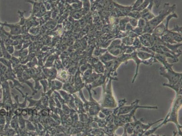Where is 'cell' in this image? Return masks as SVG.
<instances>
[{
  "mask_svg": "<svg viewBox=\"0 0 182 136\" xmlns=\"http://www.w3.org/2000/svg\"><path fill=\"white\" fill-rule=\"evenodd\" d=\"M0 113H1V115H5V113H6V112H5L4 110L2 109V110H1V112H0Z\"/></svg>",
  "mask_w": 182,
  "mask_h": 136,
  "instance_id": "33",
  "label": "cell"
},
{
  "mask_svg": "<svg viewBox=\"0 0 182 136\" xmlns=\"http://www.w3.org/2000/svg\"><path fill=\"white\" fill-rule=\"evenodd\" d=\"M176 9V5L170 6L169 3H165L164 7L162 10L159 11V15L157 16H155L154 18L152 19L151 21H148L151 25H152L154 28L158 25L159 24L163 21L166 18L170 13H173Z\"/></svg>",
  "mask_w": 182,
  "mask_h": 136,
  "instance_id": "3",
  "label": "cell"
},
{
  "mask_svg": "<svg viewBox=\"0 0 182 136\" xmlns=\"http://www.w3.org/2000/svg\"><path fill=\"white\" fill-rule=\"evenodd\" d=\"M127 16H129L130 17L136 19H137V20H139V19L141 18V12H140V11H136V10H132L128 14Z\"/></svg>",
  "mask_w": 182,
  "mask_h": 136,
  "instance_id": "22",
  "label": "cell"
},
{
  "mask_svg": "<svg viewBox=\"0 0 182 136\" xmlns=\"http://www.w3.org/2000/svg\"><path fill=\"white\" fill-rule=\"evenodd\" d=\"M140 12L141 15V18L147 21H151L155 17V15L152 12V11H149L146 8L141 11Z\"/></svg>",
  "mask_w": 182,
  "mask_h": 136,
  "instance_id": "14",
  "label": "cell"
},
{
  "mask_svg": "<svg viewBox=\"0 0 182 136\" xmlns=\"http://www.w3.org/2000/svg\"><path fill=\"white\" fill-rule=\"evenodd\" d=\"M29 2H31V3H32V5H33L32 12H33V15H36L37 13H38L40 11L42 3L36 2V1H31L29 0Z\"/></svg>",
  "mask_w": 182,
  "mask_h": 136,
  "instance_id": "18",
  "label": "cell"
},
{
  "mask_svg": "<svg viewBox=\"0 0 182 136\" xmlns=\"http://www.w3.org/2000/svg\"><path fill=\"white\" fill-rule=\"evenodd\" d=\"M129 19H130V17L129 16H126L124 18L120 20L119 21V26H120V29L121 31H125V26L127 23L129 22Z\"/></svg>",
  "mask_w": 182,
  "mask_h": 136,
  "instance_id": "19",
  "label": "cell"
},
{
  "mask_svg": "<svg viewBox=\"0 0 182 136\" xmlns=\"http://www.w3.org/2000/svg\"><path fill=\"white\" fill-rule=\"evenodd\" d=\"M163 85L169 87L174 90L176 93V96L182 95V80L173 85H169L166 83H164Z\"/></svg>",
  "mask_w": 182,
  "mask_h": 136,
  "instance_id": "11",
  "label": "cell"
},
{
  "mask_svg": "<svg viewBox=\"0 0 182 136\" xmlns=\"http://www.w3.org/2000/svg\"><path fill=\"white\" fill-rule=\"evenodd\" d=\"M133 119L134 120V121L131 122L134 127V132L132 136H143L144 133L148 130L152 126L163 120V119H161L154 123L145 124L143 123L144 120L142 119L137 120L135 118V117L134 116L133 117Z\"/></svg>",
  "mask_w": 182,
  "mask_h": 136,
  "instance_id": "4",
  "label": "cell"
},
{
  "mask_svg": "<svg viewBox=\"0 0 182 136\" xmlns=\"http://www.w3.org/2000/svg\"><path fill=\"white\" fill-rule=\"evenodd\" d=\"M39 31V28L38 27L33 26V27H32L30 29L29 31H30V32L32 33V34H35V33H37Z\"/></svg>",
  "mask_w": 182,
  "mask_h": 136,
  "instance_id": "30",
  "label": "cell"
},
{
  "mask_svg": "<svg viewBox=\"0 0 182 136\" xmlns=\"http://www.w3.org/2000/svg\"><path fill=\"white\" fill-rule=\"evenodd\" d=\"M170 31L178 32L182 34V26H179L177 24H175L173 25V28L170 29Z\"/></svg>",
  "mask_w": 182,
  "mask_h": 136,
  "instance_id": "28",
  "label": "cell"
},
{
  "mask_svg": "<svg viewBox=\"0 0 182 136\" xmlns=\"http://www.w3.org/2000/svg\"><path fill=\"white\" fill-rule=\"evenodd\" d=\"M113 5L115 7H117V9L119 10L121 13L124 15V16H127L128 15L132 10V6H123L121 5L117 2H113Z\"/></svg>",
  "mask_w": 182,
  "mask_h": 136,
  "instance_id": "10",
  "label": "cell"
},
{
  "mask_svg": "<svg viewBox=\"0 0 182 136\" xmlns=\"http://www.w3.org/2000/svg\"><path fill=\"white\" fill-rule=\"evenodd\" d=\"M138 20L137 19H136L135 18H133L130 17V19H129V22L131 25H132L134 28L137 27V26L138 24Z\"/></svg>",
  "mask_w": 182,
  "mask_h": 136,
  "instance_id": "29",
  "label": "cell"
},
{
  "mask_svg": "<svg viewBox=\"0 0 182 136\" xmlns=\"http://www.w3.org/2000/svg\"><path fill=\"white\" fill-rule=\"evenodd\" d=\"M182 107V95L176 96L174 101L173 102L172 106L170 109V111L168 113L167 116L164 119L163 122L161 123L157 126L156 127L153 128V129L148 130L144 133V136H149L151 134H153V133L155 132L156 130L158 129L159 127H161L163 125L166 124L168 122H172L176 125L177 129L179 131V133L182 136V126L179 124L178 122V112L180 108Z\"/></svg>",
  "mask_w": 182,
  "mask_h": 136,
  "instance_id": "1",
  "label": "cell"
},
{
  "mask_svg": "<svg viewBox=\"0 0 182 136\" xmlns=\"http://www.w3.org/2000/svg\"><path fill=\"white\" fill-rule=\"evenodd\" d=\"M132 46L134 47H135L137 50H138V49H140L142 46V45L138 37H136L134 38Z\"/></svg>",
  "mask_w": 182,
  "mask_h": 136,
  "instance_id": "24",
  "label": "cell"
},
{
  "mask_svg": "<svg viewBox=\"0 0 182 136\" xmlns=\"http://www.w3.org/2000/svg\"><path fill=\"white\" fill-rule=\"evenodd\" d=\"M154 57L156 59L157 61L160 62L164 65V67L165 69H168L172 68L173 66V64H170L166 60V57L162 54H159L155 53L154 54Z\"/></svg>",
  "mask_w": 182,
  "mask_h": 136,
  "instance_id": "9",
  "label": "cell"
},
{
  "mask_svg": "<svg viewBox=\"0 0 182 136\" xmlns=\"http://www.w3.org/2000/svg\"><path fill=\"white\" fill-rule=\"evenodd\" d=\"M22 113L23 115H26V114H27V111L25 110H23V111H22Z\"/></svg>",
  "mask_w": 182,
  "mask_h": 136,
  "instance_id": "34",
  "label": "cell"
},
{
  "mask_svg": "<svg viewBox=\"0 0 182 136\" xmlns=\"http://www.w3.org/2000/svg\"><path fill=\"white\" fill-rule=\"evenodd\" d=\"M117 57L113 56L107 51L100 56L99 60L103 64H104L109 61L114 60Z\"/></svg>",
  "mask_w": 182,
  "mask_h": 136,
  "instance_id": "12",
  "label": "cell"
},
{
  "mask_svg": "<svg viewBox=\"0 0 182 136\" xmlns=\"http://www.w3.org/2000/svg\"><path fill=\"white\" fill-rule=\"evenodd\" d=\"M166 33L169 34L177 43H180L182 42V34L176 32L172 31L169 29Z\"/></svg>",
  "mask_w": 182,
  "mask_h": 136,
  "instance_id": "15",
  "label": "cell"
},
{
  "mask_svg": "<svg viewBox=\"0 0 182 136\" xmlns=\"http://www.w3.org/2000/svg\"><path fill=\"white\" fill-rule=\"evenodd\" d=\"M151 0H144V2L136 10V11H141L144 9H145L148 7V5L149 4Z\"/></svg>",
  "mask_w": 182,
  "mask_h": 136,
  "instance_id": "25",
  "label": "cell"
},
{
  "mask_svg": "<svg viewBox=\"0 0 182 136\" xmlns=\"http://www.w3.org/2000/svg\"><path fill=\"white\" fill-rule=\"evenodd\" d=\"M160 75L168 80L169 85H173L182 80V73H177L173 70L172 68L165 69L164 67L159 68Z\"/></svg>",
  "mask_w": 182,
  "mask_h": 136,
  "instance_id": "5",
  "label": "cell"
},
{
  "mask_svg": "<svg viewBox=\"0 0 182 136\" xmlns=\"http://www.w3.org/2000/svg\"><path fill=\"white\" fill-rule=\"evenodd\" d=\"M161 1V0H154V3L155 4V6L157 8H158L160 6Z\"/></svg>",
  "mask_w": 182,
  "mask_h": 136,
  "instance_id": "32",
  "label": "cell"
},
{
  "mask_svg": "<svg viewBox=\"0 0 182 136\" xmlns=\"http://www.w3.org/2000/svg\"><path fill=\"white\" fill-rule=\"evenodd\" d=\"M0 25L2 26H7L9 27L11 29V34L12 35H17L21 32L22 31V27L21 26L19 25L18 23L17 24H9L7 23V22H5L4 23H2L0 21Z\"/></svg>",
  "mask_w": 182,
  "mask_h": 136,
  "instance_id": "8",
  "label": "cell"
},
{
  "mask_svg": "<svg viewBox=\"0 0 182 136\" xmlns=\"http://www.w3.org/2000/svg\"><path fill=\"white\" fill-rule=\"evenodd\" d=\"M21 111H20V110H17L16 111V114H17V115H19L21 114Z\"/></svg>",
  "mask_w": 182,
  "mask_h": 136,
  "instance_id": "35",
  "label": "cell"
},
{
  "mask_svg": "<svg viewBox=\"0 0 182 136\" xmlns=\"http://www.w3.org/2000/svg\"><path fill=\"white\" fill-rule=\"evenodd\" d=\"M178 15L176 13H173L172 14L169 15L165 18L166 19L165 23L164 24L163 22H162L161 23L159 24L158 25L155 27L152 34L155 36L161 37L162 36L166 33L169 29L168 27H169V24L170 20L173 18H178Z\"/></svg>",
  "mask_w": 182,
  "mask_h": 136,
  "instance_id": "6",
  "label": "cell"
},
{
  "mask_svg": "<svg viewBox=\"0 0 182 136\" xmlns=\"http://www.w3.org/2000/svg\"><path fill=\"white\" fill-rule=\"evenodd\" d=\"M140 100L136 99L134 102H133L130 105L124 106L121 107L118 111L117 116L121 114H125L129 113L131 111H132L135 108L137 109H158L157 106H140L139 105V103Z\"/></svg>",
  "mask_w": 182,
  "mask_h": 136,
  "instance_id": "7",
  "label": "cell"
},
{
  "mask_svg": "<svg viewBox=\"0 0 182 136\" xmlns=\"http://www.w3.org/2000/svg\"><path fill=\"white\" fill-rule=\"evenodd\" d=\"M144 1V0H136V1L132 6V10H136L137 8L139 7L143 4Z\"/></svg>",
  "mask_w": 182,
  "mask_h": 136,
  "instance_id": "26",
  "label": "cell"
},
{
  "mask_svg": "<svg viewBox=\"0 0 182 136\" xmlns=\"http://www.w3.org/2000/svg\"><path fill=\"white\" fill-rule=\"evenodd\" d=\"M146 21L145 19L142 18H141L138 20V27H140L141 28H144L146 24Z\"/></svg>",
  "mask_w": 182,
  "mask_h": 136,
  "instance_id": "27",
  "label": "cell"
},
{
  "mask_svg": "<svg viewBox=\"0 0 182 136\" xmlns=\"http://www.w3.org/2000/svg\"><path fill=\"white\" fill-rule=\"evenodd\" d=\"M160 38L163 42L167 43L170 44H175L178 43L175 42L174 40L173 39L172 37H171L170 35L167 33H165L164 35L162 36Z\"/></svg>",
  "mask_w": 182,
  "mask_h": 136,
  "instance_id": "17",
  "label": "cell"
},
{
  "mask_svg": "<svg viewBox=\"0 0 182 136\" xmlns=\"http://www.w3.org/2000/svg\"><path fill=\"white\" fill-rule=\"evenodd\" d=\"M134 40V38L127 36L123 38V39L121 40V42L123 45L129 46H132Z\"/></svg>",
  "mask_w": 182,
  "mask_h": 136,
  "instance_id": "21",
  "label": "cell"
},
{
  "mask_svg": "<svg viewBox=\"0 0 182 136\" xmlns=\"http://www.w3.org/2000/svg\"><path fill=\"white\" fill-rule=\"evenodd\" d=\"M138 37L139 39L140 40V42H141L142 45L143 46L146 47H151V44L148 42V40L146 39L145 37H143L142 35L139 36H138Z\"/></svg>",
  "mask_w": 182,
  "mask_h": 136,
  "instance_id": "23",
  "label": "cell"
},
{
  "mask_svg": "<svg viewBox=\"0 0 182 136\" xmlns=\"http://www.w3.org/2000/svg\"><path fill=\"white\" fill-rule=\"evenodd\" d=\"M112 80H117V78H114L110 76L108 78V83L103 88V98L101 104L102 108H111L114 109L118 105L116 100L114 97L112 91Z\"/></svg>",
  "mask_w": 182,
  "mask_h": 136,
  "instance_id": "2",
  "label": "cell"
},
{
  "mask_svg": "<svg viewBox=\"0 0 182 136\" xmlns=\"http://www.w3.org/2000/svg\"><path fill=\"white\" fill-rule=\"evenodd\" d=\"M94 68L95 71L97 74H103L105 72V65L101 61H98L96 63V64L94 65Z\"/></svg>",
  "mask_w": 182,
  "mask_h": 136,
  "instance_id": "16",
  "label": "cell"
},
{
  "mask_svg": "<svg viewBox=\"0 0 182 136\" xmlns=\"http://www.w3.org/2000/svg\"><path fill=\"white\" fill-rule=\"evenodd\" d=\"M154 54L146 52L145 51L137 50V56L138 57L143 61H146L149 60L154 56Z\"/></svg>",
  "mask_w": 182,
  "mask_h": 136,
  "instance_id": "13",
  "label": "cell"
},
{
  "mask_svg": "<svg viewBox=\"0 0 182 136\" xmlns=\"http://www.w3.org/2000/svg\"><path fill=\"white\" fill-rule=\"evenodd\" d=\"M56 25V22L55 21H49L46 24V25L48 27H49L50 28H53V27H55V25Z\"/></svg>",
  "mask_w": 182,
  "mask_h": 136,
  "instance_id": "31",
  "label": "cell"
},
{
  "mask_svg": "<svg viewBox=\"0 0 182 136\" xmlns=\"http://www.w3.org/2000/svg\"><path fill=\"white\" fill-rule=\"evenodd\" d=\"M154 29L155 28L152 25H151L150 23L148 21H146L145 25L143 28V34H144V33L152 34L154 31Z\"/></svg>",
  "mask_w": 182,
  "mask_h": 136,
  "instance_id": "20",
  "label": "cell"
}]
</instances>
